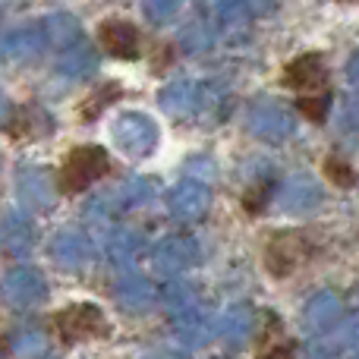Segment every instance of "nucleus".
I'll use <instances>...</instances> for the list:
<instances>
[{
  "mask_svg": "<svg viewBox=\"0 0 359 359\" xmlns=\"http://www.w3.org/2000/svg\"><path fill=\"white\" fill-rule=\"evenodd\" d=\"M325 177H328L334 186H341V189H347V186H353V183H356L353 168H350V164L344 161V158H337V155H331L328 161H325Z\"/></svg>",
  "mask_w": 359,
  "mask_h": 359,
  "instance_id": "obj_7",
  "label": "nucleus"
},
{
  "mask_svg": "<svg viewBox=\"0 0 359 359\" xmlns=\"http://www.w3.org/2000/svg\"><path fill=\"white\" fill-rule=\"evenodd\" d=\"M312 259V243L299 230H278L265 243V271L271 278H287Z\"/></svg>",
  "mask_w": 359,
  "mask_h": 359,
  "instance_id": "obj_3",
  "label": "nucleus"
},
{
  "mask_svg": "<svg viewBox=\"0 0 359 359\" xmlns=\"http://www.w3.org/2000/svg\"><path fill=\"white\" fill-rule=\"evenodd\" d=\"M120 95H123V88L117 86V82H107V86H101L98 92L92 95L88 101H82V107H79V114H82V120H95L101 111H104L111 101H117Z\"/></svg>",
  "mask_w": 359,
  "mask_h": 359,
  "instance_id": "obj_6",
  "label": "nucleus"
},
{
  "mask_svg": "<svg viewBox=\"0 0 359 359\" xmlns=\"http://www.w3.org/2000/svg\"><path fill=\"white\" fill-rule=\"evenodd\" d=\"M255 359H297V344L293 341H265Z\"/></svg>",
  "mask_w": 359,
  "mask_h": 359,
  "instance_id": "obj_8",
  "label": "nucleus"
},
{
  "mask_svg": "<svg viewBox=\"0 0 359 359\" xmlns=\"http://www.w3.org/2000/svg\"><path fill=\"white\" fill-rule=\"evenodd\" d=\"M268 198V192H262V189H252L246 196V211H252V215H259L262 211V202H265Z\"/></svg>",
  "mask_w": 359,
  "mask_h": 359,
  "instance_id": "obj_9",
  "label": "nucleus"
},
{
  "mask_svg": "<svg viewBox=\"0 0 359 359\" xmlns=\"http://www.w3.org/2000/svg\"><path fill=\"white\" fill-rule=\"evenodd\" d=\"M98 41L101 48L111 57H120V60H136L142 54V41H139V32L133 29L130 22H120V19H107L98 29Z\"/></svg>",
  "mask_w": 359,
  "mask_h": 359,
  "instance_id": "obj_5",
  "label": "nucleus"
},
{
  "mask_svg": "<svg viewBox=\"0 0 359 359\" xmlns=\"http://www.w3.org/2000/svg\"><path fill=\"white\" fill-rule=\"evenodd\" d=\"M284 86L297 95V101L331 98L328 92V67L322 54H303L284 67Z\"/></svg>",
  "mask_w": 359,
  "mask_h": 359,
  "instance_id": "obj_4",
  "label": "nucleus"
},
{
  "mask_svg": "<svg viewBox=\"0 0 359 359\" xmlns=\"http://www.w3.org/2000/svg\"><path fill=\"white\" fill-rule=\"evenodd\" d=\"M111 170V158L98 145H79L63 158L60 170H57V186L63 196H79L92 183H98L101 177Z\"/></svg>",
  "mask_w": 359,
  "mask_h": 359,
  "instance_id": "obj_1",
  "label": "nucleus"
},
{
  "mask_svg": "<svg viewBox=\"0 0 359 359\" xmlns=\"http://www.w3.org/2000/svg\"><path fill=\"white\" fill-rule=\"evenodd\" d=\"M57 341L60 344H86V341H101V337L111 334V325H107L104 312L92 303H73L67 309H60L50 322Z\"/></svg>",
  "mask_w": 359,
  "mask_h": 359,
  "instance_id": "obj_2",
  "label": "nucleus"
}]
</instances>
